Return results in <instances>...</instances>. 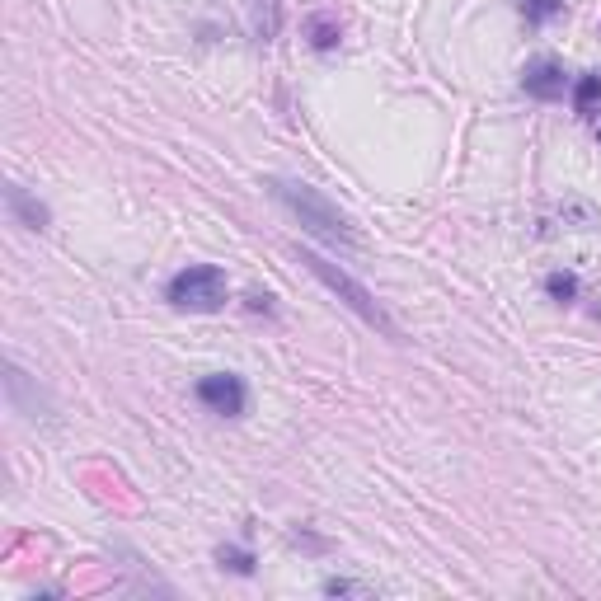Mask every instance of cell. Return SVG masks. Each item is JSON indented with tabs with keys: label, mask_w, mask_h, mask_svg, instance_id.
<instances>
[{
	"label": "cell",
	"mask_w": 601,
	"mask_h": 601,
	"mask_svg": "<svg viewBox=\"0 0 601 601\" xmlns=\"http://www.w3.org/2000/svg\"><path fill=\"white\" fill-rule=\"evenodd\" d=\"M268 193H273V198H278L282 207H287V212L315 235V240H324V245H334V249H357L353 221L324 198L320 188L301 184V179H268Z\"/></svg>",
	"instance_id": "obj_1"
},
{
	"label": "cell",
	"mask_w": 601,
	"mask_h": 601,
	"mask_svg": "<svg viewBox=\"0 0 601 601\" xmlns=\"http://www.w3.org/2000/svg\"><path fill=\"white\" fill-rule=\"evenodd\" d=\"M296 259L306 263L310 273H315V278H320L324 287H329V292L339 296V301H343L348 310H353V315H362V320H367L371 329H381L386 339H400V329L390 324V315H386L381 306H376V301H371V292L353 278V273H348V268H339L334 259H324V254H315V249H296Z\"/></svg>",
	"instance_id": "obj_2"
},
{
	"label": "cell",
	"mask_w": 601,
	"mask_h": 601,
	"mask_svg": "<svg viewBox=\"0 0 601 601\" xmlns=\"http://www.w3.org/2000/svg\"><path fill=\"white\" fill-rule=\"evenodd\" d=\"M170 301L179 310H198V315L221 310L226 306V273L216 263H193V268L170 278Z\"/></svg>",
	"instance_id": "obj_3"
},
{
	"label": "cell",
	"mask_w": 601,
	"mask_h": 601,
	"mask_svg": "<svg viewBox=\"0 0 601 601\" xmlns=\"http://www.w3.org/2000/svg\"><path fill=\"white\" fill-rule=\"evenodd\" d=\"M198 400L212 409V414H226V418H240L249 404V390L235 371H216V376H202L198 381Z\"/></svg>",
	"instance_id": "obj_4"
},
{
	"label": "cell",
	"mask_w": 601,
	"mask_h": 601,
	"mask_svg": "<svg viewBox=\"0 0 601 601\" xmlns=\"http://www.w3.org/2000/svg\"><path fill=\"white\" fill-rule=\"evenodd\" d=\"M5 395H10V409H15V414H24L29 423H52V404H47V395L33 386V381L15 367V362L5 367Z\"/></svg>",
	"instance_id": "obj_5"
},
{
	"label": "cell",
	"mask_w": 601,
	"mask_h": 601,
	"mask_svg": "<svg viewBox=\"0 0 601 601\" xmlns=\"http://www.w3.org/2000/svg\"><path fill=\"white\" fill-rule=\"evenodd\" d=\"M564 85H569V80H564V71H559L555 62H531L522 71V90L536 94V99H559Z\"/></svg>",
	"instance_id": "obj_6"
},
{
	"label": "cell",
	"mask_w": 601,
	"mask_h": 601,
	"mask_svg": "<svg viewBox=\"0 0 601 601\" xmlns=\"http://www.w3.org/2000/svg\"><path fill=\"white\" fill-rule=\"evenodd\" d=\"M5 202H10V212L19 216V226H29V231H43V226H47V207H43V202H33L19 184L5 188Z\"/></svg>",
	"instance_id": "obj_7"
},
{
	"label": "cell",
	"mask_w": 601,
	"mask_h": 601,
	"mask_svg": "<svg viewBox=\"0 0 601 601\" xmlns=\"http://www.w3.org/2000/svg\"><path fill=\"white\" fill-rule=\"evenodd\" d=\"M282 29V10H278V0H254V38H259L263 47L278 38Z\"/></svg>",
	"instance_id": "obj_8"
},
{
	"label": "cell",
	"mask_w": 601,
	"mask_h": 601,
	"mask_svg": "<svg viewBox=\"0 0 601 601\" xmlns=\"http://www.w3.org/2000/svg\"><path fill=\"white\" fill-rule=\"evenodd\" d=\"M216 564L231 569V573H254V555L240 550V545H221V550H216Z\"/></svg>",
	"instance_id": "obj_9"
},
{
	"label": "cell",
	"mask_w": 601,
	"mask_h": 601,
	"mask_svg": "<svg viewBox=\"0 0 601 601\" xmlns=\"http://www.w3.org/2000/svg\"><path fill=\"white\" fill-rule=\"evenodd\" d=\"M597 94H601V76H583V80H578V90H573V104H578V113H592Z\"/></svg>",
	"instance_id": "obj_10"
},
{
	"label": "cell",
	"mask_w": 601,
	"mask_h": 601,
	"mask_svg": "<svg viewBox=\"0 0 601 601\" xmlns=\"http://www.w3.org/2000/svg\"><path fill=\"white\" fill-rule=\"evenodd\" d=\"M545 292L555 296V301H573V296H578V278H573V273H550V278H545Z\"/></svg>",
	"instance_id": "obj_11"
},
{
	"label": "cell",
	"mask_w": 601,
	"mask_h": 601,
	"mask_svg": "<svg viewBox=\"0 0 601 601\" xmlns=\"http://www.w3.org/2000/svg\"><path fill=\"white\" fill-rule=\"evenodd\" d=\"M522 10L531 24H545V19H555L564 10V0H522Z\"/></svg>",
	"instance_id": "obj_12"
},
{
	"label": "cell",
	"mask_w": 601,
	"mask_h": 601,
	"mask_svg": "<svg viewBox=\"0 0 601 601\" xmlns=\"http://www.w3.org/2000/svg\"><path fill=\"white\" fill-rule=\"evenodd\" d=\"M324 592H329V597H371V587L367 583H353V578H329V583H324Z\"/></svg>",
	"instance_id": "obj_13"
},
{
	"label": "cell",
	"mask_w": 601,
	"mask_h": 601,
	"mask_svg": "<svg viewBox=\"0 0 601 601\" xmlns=\"http://www.w3.org/2000/svg\"><path fill=\"white\" fill-rule=\"evenodd\" d=\"M310 33H315L310 43L320 47V52H329V47L339 43V29H334V24H324V19H315V24H310Z\"/></svg>",
	"instance_id": "obj_14"
}]
</instances>
